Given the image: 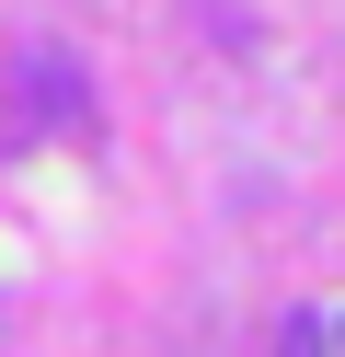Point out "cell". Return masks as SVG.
<instances>
[{
    "mask_svg": "<svg viewBox=\"0 0 345 357\" xmlns=\"http://www.w3.org/2000/svg\"><path fill=\"white\" fill-rule=\"evenodd\" d=\"M276 357H322V323H311V311L288 323V346H276Z\"/></svg>",
    "mask_w": 345,
    "mask_h": 357,
    "instance_id": "obj_1",
    "label": "cell"
}]
</instances>
